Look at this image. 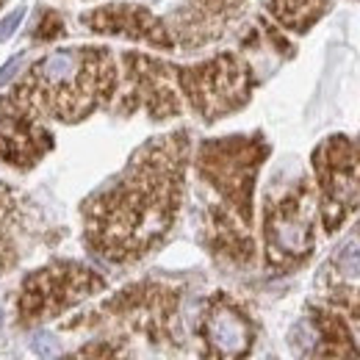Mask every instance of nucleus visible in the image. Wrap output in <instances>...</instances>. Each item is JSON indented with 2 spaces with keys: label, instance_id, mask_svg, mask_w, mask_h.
<instances>
[{
  "label": "nucleus",
  "instance_id": "1",
  "mask_svg": "<svg viewBox=\"0 0 360 360\" xmlns=\"http://www.w3.org/2000/svg\"><path fill=\"white\" fill-rule=\"evenodd\" d=\"M188 155L191 134L186 128L155 136L136 150L117 178L84 200V244L91 255L131 266L169 238L183 205Z\"/></svg>",
  "mask_w": 360,
  "mask_h": 360
},
{
  "label": "nucleus",
  "instance_id": "2",
  "mask_svg": "<svg viewBox=\"0 0 360 360\" xmlns=\"http://www.w3.org/2000/svg\"><path fill=\"white\" fill-rule=\"evenodd\" d=\"M120 89L117 58L108 47L81 45L47 53L8 89L42 122H84L97 108H105Z\"/></svg>",
  "mask_w": 360,
  "mask_h": 360
},
{
  "label": "nucleus",
  "instance_id": "3",
  "mask_svg": "<svg viewBox=\"0 0 360 360\" xmlns=\"http://www.w3.org/2000/svg\"><path fill=\"white\" fill-rule=\"evenodd\" d=\"M269 158V141L264 134L222 136L205 139L197 147L194 169L202 186H208L217 200L205 202L230 214L241 225L255 222V183L264 161Z\"/></svg>",
  "mask_w": 360,
  "mask_h": 360
},
{
  "label": "nucleus",
  "instance_id": "4",
  "mask_svg": "<svg viewBox=\"0 0 360 360\" xmlns=\"http://www.w3.org/2000/svg\"><path fill=\"white\" fill-rule=\"evenodd\" d=\"M180 297L183 288L158 283V280H141L111 300H105L97 311L72 319L67 330L78 327H122L128 333H136L147 338L155 347H183L180 335Z\"/></svg>",
  "mask_w": 360,
  "mask_h": 360
},
{
  "label": "nucleus",
  "instance_id": "5",
  "mask_svg": "<svg viewBox=\"0 0 360 360\" xmlns=\"http://www.w3.org/2000/svg\"><path fill=\"white\" fill-rule=\"evenodd\" d=\"M316 247L314 186L305 175L274 183L264 200V255L274 274L300 269Z\"/></svg>",
  "mask_w": 360,
  "mask_h": 360
},
{
  "label": "nucleus",
  "instance_id": "6",
  "mask_svg": "<svg viewBox=\"0 0 360 360\" xmlns=\"http://www.w3.org/2000/svg\"><path fill=\"white\" fill-rule=\"evenodd\" d=\"M172 78L180 100L205 125L247 105L258 86L252 64L230 50L194 64H172Z\"/></svg>",
  "mask_w": 360,
  "mask_h": 360
},
{
  "label": "nucleus",
  "instance_id": "7",
  "mask_svg": "<svg viewBox=\"0 0 360 360\" xmlns=\"http://www.w3.org/2000/svg\"><path fill=\"white\" fill-rule=\"evenodd\" d=\"M105 288V277L78 261H53L22 277L17 300H14V321L28 330L45 324L50 319L72 311L84 300Z\"/></svg>",
  "mask_w": 360,
  "mask_h": 360
},
{
  "label": "nucleus",
  "instance_id": "8",
  "mask_svg": "<svg viewBox=\"0 0 360 360\" xmlns=\"http://www.w3.org/2000/svg\"><path fill=\"white\" fill-rule=\"evenodd\" d=\"M319 217L324 233H335L360 208V139L330 136L314 150Z\"/></svg>",
  "mask_w": 360,
  "mask_h": 360
},
{
  "label": "nucleus",
  "instance_id": "9",
  "mask_svg": "<svg viewBox=\"0 0 360 360\" xmlns=\"http://www.w3.org/2000/svg\"><path fill=\"white\" fill-rule=\"evenodd\" d=\"M120 61H122V94L117 100V114L131 117L144 111L153 122H164L186 111L172 78V61L144 53H122Z\"/></svg>",
  "mask_w": 360,
  "mask_h": 360
},
{
  "label": "nucleus",
  "instance_id": "10",
  "mask_svg": "<svg viewBox=\"0 0 360 360\" xmlns=\"http://www.w3.org/2000/svg\"><path fill=\"white\" fill-rule=\"evenodd\" d=\"M197 335L202 344V360H244L255 344L258 327L241 302L219 291L205 302Z\"/></svg>",
  "mask_w": 360,
  "mask_h": 360
},
{
  "label": "nucleus",
  "instance_id": "11",
  "mask_svg": "<svg viewBox=\"0 0 360 360\" xmlns=\"http://www.w3.org/2000/svg\"><path fill=\"white\" fill-rule=\"evenodd\" d=\"M56 147L47 125L8 91L0 97V161L28 172Z\"/></svg>",
  "mask_w": 360,
  "mask_h": 360
},
{
  "label": "nucleus",
  "instance_id": "12",
  "mask_svg": "<svg viewBox=\"0 0 360 360\" xmlns=\"http://www.w3.org/2000/svg\"><path fill=\"white\" fill-rule=\"evenodd\" d=\"M81 25L89 28L91 34L122 37V39L158 47V50H175L169 22L158 14H153L147 6H136V3L100 6V8H91L81 17Z\"/></svg>",
  "mask_w": 360,
  "mask_h": 360
},
{
  "label": "nucleus",
  "instance_id": "13",
  "mask_svg": "<svg viewBox=\"0 0 360 360\" xmlns=\"http://www.w3.org/2000/svg\"><path fill=\"white\" fill-rule=\"evenodd\" d=\"M247 3L250 0H183L172 20H167L175 47L197 50L222 39Z\"/></svg>",
  "mask_w": 360,
  "mask_h": 360
},
{
  "label": "nucleus",
  "instance_id": "14",
  "mask_svg": "<svg viewBox=\"0 0 360 360\" xmlns=\"http://www.w3.org/2000/svg\"><path fill=\"white\" fill-rule=\"evenodd\" d=\"M37 236L31 205L20 191L0 180V274L11 271L25 258V250Z\"/></svg>",
  "mask_w": 360,
  "mask_h": 360
},
{
  "label": "nucleus",
  "instance_id": "15",
  "mask_svg": "<svg viewBox=\"0 0 360 360\" xmlns=\"http://www.w3.org/2000/svg\"><path fill=\"white\" fill-rule=\"evenodd\" d=\"M330 6L333 0H264V11L291 34H308Z\"/></svg>",
  "mask_w": 360,
  "mask_h": 360
},
{
  "label": "nucleus",
  "instance_id": "16",
  "mask_svg": "<svg viewBox=\"0 0 360 360\" xmlns=\"http://www.w3.org/2000/svg\"><path fill=\"white\" fill-rule=\"evenodd\" d=\"M61 360H131V358H128V352H125L122 344L103 338V341H91L86 347H81L78 352H72V355H67V358Z\"/></svg>",
  "mask_w": 360,
  "mask_h": 360
},
{
  "label": "nucleus",
  "instance_id": "17",
  "mask_svg": "<svg viewBox=\"0 0 360 360\" xmlns=\"http://www.w3.org/2000/svg\"><path fill=\"white\" fill-rule=\"evenodd\" d=\"M34 34H37V39H58V37H64L67 34V28H64V20L56 14V11H45L42 14V20H39V25L34 28Z\"/></svg>",
  "mask_w": 360,
  "mask_h": 360
}]
</instances>
